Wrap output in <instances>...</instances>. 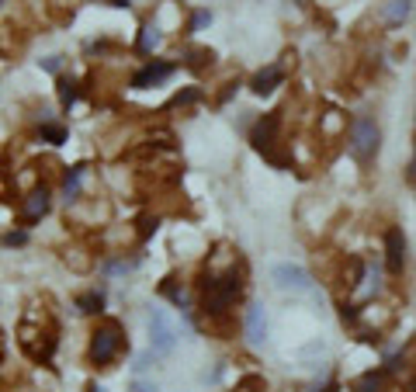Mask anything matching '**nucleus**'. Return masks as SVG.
I'll list each match as a JSON object with an SVG mask.
<instances>
[{"label": "nucleus", "instance_id": "21", "mask_svg": "<svg viewBox=\"0 0 416 392\" xmlns=\"http://www.w3.org/2000/svg\"><path fill=\"white\" fill-rule=\"evenodd\" d=\"M42 139L52 143V146H59V143H66V129L56 125V122H42Z\"/></svg>", "mask_w": 416, "mask_h": 392}, {"label": "nucleus", "instance_id": "12", "mask_svg": "<svg viewBox=\"0 0 416 392\" xmlns=\"http://www.w3.org/2000/svg\"><path fill=\"white\" fill-rule=\"evenodd\" d=\"M246 340L260 347L267 340V319H264V306H250L246 309Z\"/></svg>", "mask_w": 416, "mask_h": 392}, {"label": "nucleus", "instance_id": "29", "mask_svg": "<svg viewBox=\"0 0 416 392\" xmlns=\"http://www.w3.org/2000/svg\"><path fill=\"white\" fill-rule=\"evenodd\" d=\"M406 392H416V375H413V378H410V389H406Z\"/></svg>", "mask_w": 416, "mask_h": 392}, {"label": "nucleus", "instance_id": "19", "mask_svg": "<svg viewBox=\"0 0 416 392\" xmlns=\"http://www.w3.org/2000/svg\"><path fill=\"white\" fill-rule=\"evenodd\" d=\"M160 295H167L177 309H184V288H177V274H167V278L160 282Z\"/></svg>", "mask_w": 416, "mask_h": 392}, {"label": "nucleus", "instance_id": "3", "mask_svg": "<svg viewBox=\"0 0 416 392\" xmlns=\"http://www.w3.org/2000/svg\"><path fill=\"white\" fill-rule=\"evenodd\" d=\"M281 108L278 111H267V115H260L257 125L250 129V143H254V150H257L260 157L267 160V163H274V167H281V170H288L291 167V153H285L281 146Z\"/></svg>", "mask_w": 416, "mask_h": 392}, {"label": "nucleus", "instance_id": "28", "mask_svg": "<svg viewBox=\"0 0 416 392\" xmlns=\"http://www.w3.org/2000/svg\"><path fill=\"white\" fill-rule=\"evenodd\" d=\"M111 7H129V0H111Z\"/></svg>", "mask_w": 416, "mask_h": 392}, {"label": "nucleus", "instance_id": "10", "mask_svg": "<svg viewBox=\"0 0 416 392\" xmlns=\"http://www.w3.org/2000/svg\"><path fill=\"white\" fill-rule=\"evenodd\" d=\"M46 212H49V187H35L25 202H21V222L31 226V222H38Z\"/></svg>", "mask_w": 416, "mask_h": 392}, {"label": "nucleus", "instance_id": "11", "mask_svg": "<svg viewBox=\"0 0 416 392\" xmlns=\"http://www.w3.org/2000/svg\"><path fill=\"white\" fill-rule=\"evenodd\" d=\"M281 83H285V66H281V63H271V66H264L257 77L250 80V91L264 98V94H271V91L281 87Z\"/></svg>", "mask_w": 416, "mask_h": 392}, {"label": "nucleus", "instance_id": "8", "mask_svg": "<svg viewBox=\"0 0 416 392\" xmlns=\"http://www.w3.org/2000/svg\"><path fill=\"white\" fill-rule=\"evenodd\" d=\"M385 267H389V274H402V267H406V233L399 226H389V233H385Z\"/></svg>", "mask_w": 416, "mask_h": 392}, {"label": "nucleus", "instance_id": "15", "mask_svg": "<svg viewBox=\"0 0 416 392\" xmlns=\"http://www.w3.org/2000/svg\"><path fill=\"white\" fill-rule=\"evenodd\" d=\"M212 59H215L212 49H202V46H187L184 49V66H191V70H205V66H212Z\"/></svg>", "mask_w": 416, "mask_h": 392}, {"label": "nucleus", "instance_id": "30", "mask_svg": "<svg viewBox=\"0 0 416 392\" xmlns=\"http://www.w3.org/2000/svg\"><path fill=\"white\" fill-rule=\"evenodd\" d=\"M83 392H101V389H98V386H94V382H90V386H87V389H83Z\"/></svg>", "mask_w": 416, "mask_h": 392}, {"label": "nucleus", "instance_id": "9", "mask_svg": "<svg viewBox=\"0 0 416 392\" xmlns=\"http://www.w3.org/2000/svg\"><path fill=\"white\" fill-rule=\"evenodd\" d=\"M167 77H174V63H163V59H153V63H146L135 77H132V87L135 91H146V87H156V83H163Z\"/></svg>", "mask_w": 416, "mask_h": 392}, {"label": "nucleus", "instance_id": "31", "mask_svg": "<svg viewBox=\"0 0 416 392\" xmlns=\"http://www.w3.org/2000/svg\"><path fill=\"white\" fill-rule=\"evenodd\" d=\"M0 358H4V334H0Z\"/></svg>", "mask_w": 416, "mask_h": 392}, {"label": "nucleus", "instance_id": "18", "mask_svg": "<svg viewBox=\"0 0 416 392\" xmlns=\"http://www.w3.org/2000/svg\"><path fill=\"white\" fill-rule=\"evenodd\" d=\"M385 386V368H378V371H364L361 378L354 382V392H382Z\"/></svg>", "mask_w": 416, "mask_h": 392}, {"label": "nucleus", "instance_id": "1", "mask_svg": "<svg viewBox=\"0 0 416 392\" xmlns=\"http://www.w3.org/2000/svg\"><path fill=\"white\" fill-rule=\"evenodd\" d=\"M243 271L239 267H226V271H208L198 282V309L208 319H226L229 309L243 299Z\"/></svg>", "mask_w": 416, "mask_h": 392}, {"label": "nucleus", "instance_id": "16", "mask_svg": "<svg viewBox=\"0 0 416 392\" xmlns=\"http://www.w3.org/2000/svg\"><path fill=\"white\" fill-rule=\"evenodd\" d=\"M83 170H87V163H77V167H70V174H66V181H63V198H66V202H77L80 181H83Z\"/></svg>", "mask_w": 416, "mask_h": 392}, {"label": "nucleus", "instance_id": "25", "mask_svg": "<svg viewBox=\"0 0 416 392\" xmlns=\"http://www.w3.org/2000/svg\"><path fill=\"white\" fill-rule=\"evenodd\" d=\"M208 21H212V14H208V11H198V14L191 18V31H194V28H202V25H208Z\"/></svg>", "mask_w": 416, "mask_h": 392}, {"label": "nucleus", "instance_id": "20", "mask_svg": "<svg viewBox=\"0 0 416 392\" xmlns=\"http://www.w3.org/2000/svg\"><path fill=\"white\" fill-rule=\"evenodd\" d=\"M77 309H80V313H87V316L101 313V309H104V295H101V292H87V295H80Z\"/></svg>", "mask_w": 416, "mask_h": 392}, {"label": "nucleus", "instance_id": "7", "mask_svg": "<svg viewBox=\"0 0 416 392\" xmlns=\"http://www.w3.org/2000/svg\"><path fill=\"white\" fill-rule=\"evenodd\" d=\"M271 278L281 292H312V278L302 264H274Z\"/></svg>", "mask_w": 416, "mask_h": 392}, {"label": "nucleus", "instance_id": "2", "mask_svg": "<svg viewBox=\"0 0 416 392\" xmlns=\"http://www.w3.org/2000/svg\"><path fill=\"white\" fill-rule=\"evenodd\" d=\"M56 334H59L56 319L49 313H42V309H31L25 316V323H21V330H18V344L31 361L46 365L52 358V351H56Z\"/></svg>", "mask_w": 416, "mask_h": 392}, {"label": "nucleus", "instance_id": "23", "mask_svg": "<svg viewBox=\"0 0 416 392\" xmlns=\"http://www.w3.org/2000/svg\"><path fill=\"white\" fill-rule=\"evenodd\" d=\"M191 101H198V91H194V87L181 91V94H177V98H174L170 105H174V108H181V105H191Z\"/></svg>", "mask_w": 416, "mask_h": 392}, {"label": "nucleus", "instance_id": "17", "mask_svg": "<svg viewBox=\"0 0 416 392\" xmlns=\"http://www.w3.org/2000/svg\"><path fill=\"white\" fill-rule=\"evenodd\" d=\"M56 87H59V105L70 111V108H73V101L80 98V83L73 77H59V80H56Z\"/></svg>", "mask_w": 416, "mask_h": 392}, {"label": "nucleus", "instance_id": "27", "mask_svg": "<svg viewBox=\"0 0 416 392\" xmlns=\"http://www.w3.org/2000/svg\"><path fill=\"white\" fill-rule=\"evenodd\" d=\"M410 181L416 184V139H413V160H410Z\"/></svg>", "mask_w": 416, "mask_h": 392}, {"label": "nucleus", "instance_id": "22", "mask_svg": "<svg viewBox=\"0 0 416 392\" xmlns=\"http://www.w3.org/2000/svg\"><path fill=\"white\" fill-rule=\"evenodd\" d=\"M4 247H25L28 243V233L25 229H18V233H4V239H0Z\"/></svg>", "mask_w": 416, "mask_h": 392}, {"label": "nucleus", "instance_id": "13", "mask_svg": "<svg viewBox=\"0 0 416 392\" xmlns=\"http://www.w3.org/2000/svg\"><path fill=\"white\" fill-rule=\"evenodd\" d=\"M413 11V0H389L385 4V25L389 28H399Z\"/></svg>", "mask_w": 416, "mask_h": 392}, {"label": "nucleus", "instance_id": "6", "mask_svg": "<svg viewBox=\"0 0 416 392\" xmlns=\"http://www.w3.org/2000/svg\"><path fill=\"white\" fill-rule=\"evenodd\" d=\"M150 347L156 354H170L177 347V334H174V326H170L163 309H150Z\"/></svg>", "mask_w": 416, "mask_h": 392}, {"label": "nucleus", "instance_id": "26", "mask_svg": "<svg viewBox=\"0 0 416 392\" xmlns=\"http://www.w3.org/2000/svg\"><path fill=\"white\" fill-rule=\"evenodd\" d=\"M42 66H46V70H52V73H56V70H59V56H49V59H42Z\"/></svg>", "mask_w": 416, "mask_h": 392}, {"label": "nucleus", "instance_id": "14", "mask_svg": "<svg viewBox=\"0 0 416 392\" xmlns=\"http://www.w3.org/2000/svg\"><path fill=\"white\" fill-rule=\"evenodd\" d=\"M160 38H163V35H160V28H156L153 21H146V25L139 28V42H135V49H139L142 56H150L156 46H160Z\"/></svg>", "mask_w": 416, "mask_h": 392}, {"label": "nucleus", "instance_id": "4", "mask_svg": "<svg viewBox=\"0 0 416 392\" xmlns=\"http://www.w3.org/2000/svg\"><path fill=\"white\" fill-rule=\"evenodd\" d=\"M125 351V330L118 319H101L90 334V347H87V358L94 368H108L118 354Z\"/></svg>", "mask_w": 416, "mask_h": 392}, {"label": "nucleus", "instance_id": "24", "mask_svg": "<svg viewBox=\"0 0 416 392\" xmlns=\"http://www.w3.org/2000/svg\"><path fill=\"white\" fill-rule=\"evenodd\" d=\"M254 389H264V378H257V375H246V378L239 382V392H254Z\"/></svg>", "mask_w": 416, "mask_h": 392}, {"label": "nucleus", "instance_id": "5", "mask_svg": "<svg viewBox=\"0 0 416 392\" xmlns=\"http://www.w3.org/2000/svg\"><path fill=\"white\" fill-rule=\"evenodd\" d=\"M378 139H382V132L375 125V118H368V115L354 118V125H350V153H354L358 163L368 167L371 160L378 157Z\"/></svg>", "mask_w": 416, "mask_h": 392}]
</instances>
